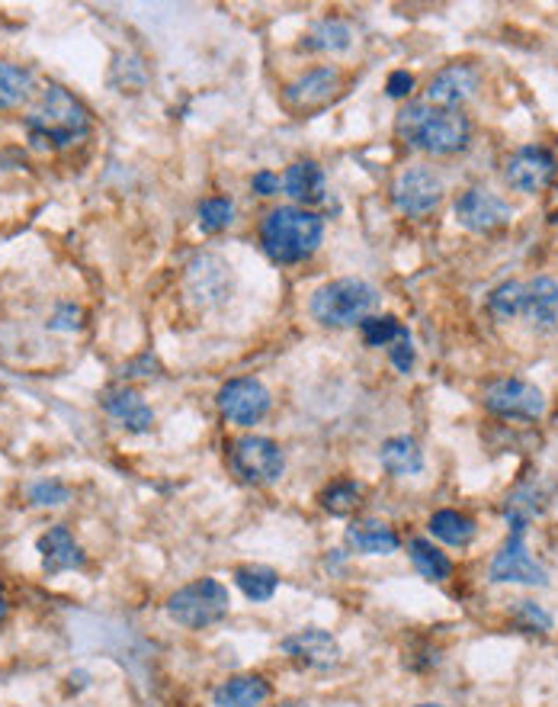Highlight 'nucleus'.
Segmentation results:
<instances>
[{
    "mask_svg": "<svg viewBox=\"0 0 558 707\" xmlns=\"http://www.w3.org/2000/svg\"><path fill=\"white\" fill-rule=\"evenodd\" d=\"M399 139L417 152H427L436 158L459 155L472 139V123L459 110H443L431 103H411L395 120Z\"/></svg>",
    "mask_w": 558,
    "mask_h": 707,
    "instance_id": "obj_1",
    "label": "nucleus"
},
{
    "mask_svg": "<svg viewBox=\"0 0 558 707\" xmlns=\"http://www.w3.org/2000/svg\"><path fill=\"white\" fill-rule=\"evenodd\" d=\"M87 132H91L87 106L59 84L45 88L27 116V135L35 148H68L81 142Z\"/></svg>",
    "mask_w": 558,
    "mask_h": 707,
    "instance_id": "obj_2",
    "label": "nucleus"
},
{
    "mask_svg": "<svg viewBox=\"0 0 558 707\" xmlns=\"http://www.w3.org/2000/svg\"><path fill=\"white\" fill-rule=\"evenodd\" d=\"M324 238V223L299 206H279L270 209L260 223V245L270 260L277 264H302L318 252Z\"/></svg>",
    "mask_w": 558,
    "mask_h": 707,
    "instance_id": "obj_3",
    "label": "nucleus"
},
{
    "mask_svg": "<svg viewBox=\"0 0 558 707\" xmlns=\"http://www.w3.org/2000/svg\"><path fill=\"white\" fill-rule=\"evenodd\" d=\"M375 303H379V293L372 284L356 280V277H343V280L324 284L311 296V316L328 328H350L366 319Z\"/></svg>",
    "mask_w": 558,
    "mask_h": 707,
    "instance_id": "obj_4",
    "label": "nucleus"
},
{
    "mask_svg": "<svg viewBox=\"0 0 558 707\" xmlns=\"http://www.w3.org/2000/svg\"><path fill=\"white\" fill-rule=\"evenodd\" d=\"M228 608H231V595L218 578H196L167 598V614L186 631L213 627L228 617Z\"/></svg>",
    "mask_w": 558,
    "mask_h": 707,
    "instance_id": "obj_5",
    "label": "nucleus"
},
{
    "mask_svg": "<svg viewBox=\"0 0 558 707\" xmlns=\"http://www.w3.org/2000/svg\"><path fill=\"white\" fill-rule=\"evenodd\" d=\"M231 467L245 482L270 485L282 477L286 457H282V448L277 441L260 438V434H245L231 444Z\"/></svg>",
    "mask_w": 558,
    "mask_h": 707,
    "instance_id": "obj_6",
    "label": "nucleus"
},
{
    "mask_svg": "<svg viewBox=\"0 0 558 707\" xmlns=\"http://www.w3.org/2000/svg\"><path fill=\"white\" fill-rule=\"evenodd\" d=\"M482 402H485V409H488L492 416L500 418L536 421V418L546 416V396H542L533 383L517 380V377H504V380H495V383L485 386Z\"/></svg>",
    "mask_w": 558,
    "mask_h": 707,
    "instance_id": "obj_7",
    "label": "nucleus"
},
{
    "mask_svg": "<svg viewBox=\"0 0 558 707\" xmlns=\"http://www.w3.org/2000/svg\"><path fill=\"white\" fill-rule=\"evenodd\" d=\"M218 412L231 424L250 428V424L264 421L270 412V389L254 377L228 380L218 389Z\"/></svg>",
    "mask_w": 558,
    "mask_h": 707,
    "instance_id": "obj_8",
    "label": "nucleus"
},
{
    "mask_svg": "<svg viewBox=\"0 0 558 707\" xmlns=\"http://www.w3.org/2000/svg\"><path fill=\"white\" fill-rule=\"evenodd\" d=\"M443 199V181L431 167H404L392 184V203L404 216H427Z\"/></svg>",
    "mask_w": 558,
    "mask_h": 707,
    "instance_id": "obj_9",
    "label": "nucleus"
},
{
    "mask_svg": "<svg viewBox=\"0 0 558 707\" xmlns=\"http://www.w3.org/2000/svg\"><path fill=\"white\" fill-rule=\"evenodd\" d=\"M558 161L542 145H524L504 164V181L520 193L546 191L556 181Z\"/></svg>",
    "mask_w": 558,
    "mask_h": 707,
    "instance_id": "obj_10",
    "label": "nucleus"
},
{
    "mask_svg": "<svg viewBox=\"0 0 558 707\" xmlns=\"http://www.w3.org/2000/svg\"><path fill=\"white\" fill-rule=\"evenodd\" d=\"M186 293L199 306H221L231 296V267L218 255H199L186 267Z\"/></svg>",
    "mask_w": 558,
    "mask_h": 707,
    "instance_id": "obj_11",
    "label": "nucleus"
},
{
    "mask_svg": "<svg viewBox=\"0 0 558 707\" xmlns=\"http://www.w3.org/2000/svg\"><path fill=\"white\" fill-rule=\"evenodd\" d=\"M524 531L527 527H510L507 544L500 546V553L492 563V578L495 582H524V585H549V573L529 556L524 544Z\"/></svg>",
    "mask_w": 558,
    "mask_h": 707,
    "instance_id": "obj_12",
    "label": "nucleus"
},
{
    "mask_svg": "<svg viewBox=\"0 0 558 707\" xmlns=\"http://www.w3.org/2000/svg\"><path fill=\"white\" fill-rule=\"evenodd\" d=\"M510 206L485 187H472L456 199V219L468 232H495L500 225L510 223Z\"/></svg>",
    "mask_w": 558,
    "mask_h": 707,
    "instance_id": "obj_13",
    "label": "nucleus"
},
{
    "mask_svg": "<svg viewBox=\"0 0 558 707\" xmlns=\"http://www.w3.org/2000/svg\"><path fill=\"white\" fill-rule=\"evenodd\" d=\"M279 646H282L286 656H292V659H296L299 666H306V669H331V666H338V659H341V646H338V641H334L328 631H318V627H306V631L286 637Z\"/></svg>",
    "mask_w": 558,
    "mask_h": 707,
    "instance_id": "obj_14",
    "label": "nucleus"
},
{
    "mask_svg": "<svg viewBox=\"0 0 558 707\" xmlns=\"http://www.w3.org/2000/svg\"><path fill=\"white\" fill-rule=\"evenodd\" d=\"M475 91H478V71L468 64H450L436 71L434 81L427 84V103L443 110H459Z\"/></svg>",
    "mask_w": 558,
    "mask_h": 707,
    "instance_id": "obj_15",
    "label": "nucleus"
},
{
    "mask_svg": "<svg viewBox=\"0 0 558 707\" xmlns=\"http://www.w3.org/2000/svg\"><path fill=\"white\" fill-rule=\"evenodd\" d=\"M39 553H42V570L49 576H59V573H68V570H81L87 563L81 544L74 541V534L64 527V524H55L49 527L42 537H39Z\"/></svg>",
    "mask_w": 558,
    "mask_h": 707,
    "instance_id": "obj_16",
    "label": "nucleus"
},
{
    "mask_svg": "<svg viewBox=\"0 0 558 707\" xmlns=\"http://www.w3.org/2000/svg\"><path fill=\"white\" fill-rule=\"evenodd\" d=\"M100 402H103V409L116 418L125 431H132V434H145V431H152V424H155V412L148 409V402H145L135 389H128V386H113V389H106Z\"/></svg>",
    "mask_w": 558,
    "mask_h": 707,
    "instance_id": "obj_17",
    "label": "nucleus"
},
{
    "mask_svg": "<svg viewBox=\"0 0 558 707\" xmlns=\"http://www.w3.org/2000/svg\"><path fill=\"white\" fill-rule=\"evenodd\" d=\"M338 88H341V71L338 68H314L309 74L296 78L282 96L296 110H311V106L328 103L331 96L338 94Z\"/></svg>",
    "mask_w": 558,
    "mask_h": 707,
    "instance_id": "obj_18",
    "label": "nucleus"
},
{
    "mask_svg": "<svg viewBox=\"0 0 558 707\" xmlns=\"http://www.w3.org/2000/svg\"><path fill=\"white\" fill-rule=\"evenodd\" d=\"M524 316L536 331H556L558 328V280L536 277L524 284Z\"/></svg>",
    "mask_w": 558,
    "mask_h": 707,
    "instance_id": "obj_19",
    "label": "nucleus"
},
{
    "mask_svg": "<svg viewBox=\"0 0 558 707\" xmlns=\"http://www.w3.org/2000/svg\"><path fill=\"white\" fill-rule=\"evenodd\" d=\"M347 544L353 546L356 553L389 556V553H395L402 546V541H399V534L389 524H382L375 518H363V521H353L347 527Z\"/></svg>",
    "mask_w": 558,
    "mask_h": 707,
    "instance_id": "obj_20",
    "label": "nucleus"
},
{
    "mask_svg": "<svg viewBox=\"0 0 558 707\" xmlns=\"http://www.w3.org/2000/svg\"><path fill=\"white\" fill-rule=\"evenodd\" d=\"M216 707H260L270 698V682L260 675H235L216 688Z\"/></svg>",
    "mask_w": 558,
    "mask_h": 707,
    "instance_id": "obj_21",
    "label": "nucleus"
},
{
    "mask_svg": "<svg viewBox=\"0 0 558 707\" xmlns=\"http://www.w3.org/2000/svg\"><path fill=\"white\" fill-rule=\"evenodd\" d=\"M379 463L392 473V477H414L424 470V453L417 448L414 438L407 434H399V438H389L382 450H379Z\"/></svg>",
    "mask_w": 558,
    "mask_h": 707,
    "instance_id": "obj_22",
    "label": "nucleus"
},
{
    "mask_svg": "<svg viewBox=\"0 0 558 707\" xmlns=\"http://www.w3.org/2000/svg\"><path fill=\"white\" fill-rule=\"evenodd\" d=\"M282 191L299 203H321L324 199V171L314 161H299L286 171Z\"/></svg>",
    "mask_w": 558,
    "mask_h": 707,
    "instance_id": "obj_23",
    "label": "nucleus"
},
{
    "mask_svg": "<svg viewBox=\"0 0 558 707\" xmlns=\"http://www.w3.org/2000/svg\"><path fill=\"white\" fill-rule=\"evenodd\" d=\"M32 78L30 68L13 62H0V110H13L20 103H27L32 94Z\"/></svg>",
    "mask_w": 558,
    "mask_h": 707,
    "instance_id": "obj_24",
    "label": "nucleus"
},
{
    "mask_svg": "<svg viewBox=\"0 0 558 707\" xmlns=\"http://www.w3.org/2000/svg\"><path fill=\"white\" fill-rule=\"evenodd\" d=\"M407 553H411L414 570H417L424 578H431V582H443V578L453 576V563H450V556H446L443 550H436L431 541L414 537V541L407 544Z\"/></svg>",
    "mask_w": 558,
    "mask_h": 707,
    "instance_id": "obj_25",
    "label": "nucleus"
},
{
    "mask_svg": "<svg viewBox=\"0 0 558 707\" xmlns=\"http://www.w3.org/2000/svg\"><path fill=\"white\" fill-rule=\"evenodd\" d=\"M431 534L450 546H468L475 541V521L453 509H443L431 518Z\"/></svg>",
    "mask_w": 558,
    "mask_h": 707,
    "instance_id": "obj_26",
    "label": "nucleus"
},
{
    "mask_svg": "<svg viewBox=\"0 0 558 707\" xmlns=\"http://www.w3.org/2000/svg\"><path fill=\"white\" fill-rule=\"evenodd\" d=\"M350 39H353V32L343 20H321L302 39V49H309V52H343V49H350Z\"/></svg>",
    "mask_w": 558,
    "mask_h": 707,
    "instance_id": "obj_27",
    "label": "nucleus"
},
{
    "mask_svg": "<svg viewBox=\"0 0 558 707\" xmlns=\"http://www.w3.org/2000/svg\"><path fill=\"white\" fill-rule=\"evenodd\" d=\"M235 582H238V588L248 595L250 602H270V598L277 595L279 576L270 566L250 563V566H238V570H235Z\"/></svg>",
    "mask_w": 558,
    "mask_h": 707,
    "instance_id": "obj_28",
    "label": "nucleus"
},
{
    "mask_svg": "<svg viewBox=\"0 0 558 707\" xmlns=\"http://www.w3.org/2000/svg\"><path fill=\"white\" fill-rule=\"evenodd\" d=\"M524 284H517V280H504L500 287L492 289V296H488V312H492V319L497 321H514L520 312H524Z\"/></svg>",
    "mask_w": 558,
    "mask_h": 707,
    "instance_id": "obj_29",
    "label": "nucleus"
},
{
    "mask_svg": "<svg viewBox=\"0 0 558 707\" xmlns=\"http://www.w3.org/2000/svg\"><path fill=\"white\" fill-rule=\"evenodd\" d=\"M360 482L353 480H338L331 482L324 492H321V509L328 514H334V518H343V514H350L356 505H360Z\"/></svg>",
    "mask_w": 558,
    "mask_h": 707,
    "instance_id": "obj_30",
    "label": "nucleus"
},
{
    "mask_svg": "<svg viewBox=\"0 0 558 707\" xmlns=\"http://www.w3.org/2000/svg\"><path fill=\"white\" fill-rule=\"evenodd\" d=\"M360 331H363V341L370 348H389V345H395L402 338H411L407 328L395 316H382V319H370L366 316V319L360 321Z\"/></svg>",
    "mask_w": 558,
    "mask_h": 707,
    "instance_id": "obj_31",
    "label": "nucleus"
},
{
    "mask_svg": "<svg viewBox=\"0 0 558 707\" xmlns=\"http://www.w3.org/2000/svg\"><path fill=\"white\" fill-rule=\"evenodd\" d=\"M196 216H199V228H203V232L216 235V232L231 225V219H235V206H231V199H225V196H209V199L199 203Z\"/></svg>",
    "mask_w": 558,
    "mask_h": 707,
    "instance_id": "obj_32",
    "label": "nucleus"
},
{
    "mask_svg": "<svg viewBox=\"0 0 558 707\" xmlns=\"http://www.w3.org/2000/svg\"><path fill=\"white\" fill-rule=\"evenodd\" d=\"M68 495H71V489L64 485V482H35L30 489V499L32 505H42V509H49V505H64L68 502Z\"/></svg>",
    "mask_w": 558,
    "mask_h": 707,
    "instance_id": "obj_33",
    "label": "nucleus"
},
{
    "mask_svg": "<svg viewBox=\"0 0 558 707\" xmlns=\"http://www.w3.org/2000/svg\"><path fill=\"white\" fill-rule=\"evenodd\" d=\"M517 621L524 627H529V631H549L552 627V617L539 608V605H533V602H520L517 605Z\"/></svg>",
    "mask_w": 558,
    "mask_h": 707,
    "instance_id": "obj_34",
    "label": "nucleus"
},
{
    "mask_svg": "<svg viewBox=\"0 0 558 707\" xmlns=\"http://www.w3.org/2000/svg\"><path fill=\"white\" fill-rule=\"evenodd\" d=\"M389 354H392V363H395L402 373H407V370L414 367V348H411V338L395 341V348H389Z\"/></svg>",
    "mask_w": 558,
    "mask_h": 707,
    "instance_id": "obj_35",
    "label": "nucleus"
},
{
    "mask_svg": "<svg viewBox=\"0 0 558 707\" xmlns=\"http://www.w3.org/2000/svg\"><path fill=\"white\" fill-rule=\"evenodd\" d=\"M411 88H414V78H411L407 71H395V74H389V84H385L389 96L402 100V96L411 94Z\"/></svg>",
    "mask_w": 558,
    "mask_h": 707,
    "instance_id": "obj_36",
    "label": "nucleus"
},
{
    "mask_svg": "<svg viewBox=\"0 0 558 707\" xmlns=\"http://www.w3.org/2000/svg\"><path fill=\"white\" fill-rule=\"evenodd\" d=\"M250 187H254V193H260V196H273V193H279V177L270 174V171H260V174H254Z\"/></svg>",
    "mask_w": 558,
    "mask_h": 707,
    "instance_id": "obj_37",
    "label": "nucleus"
},
{
    "mask_svg": "<svg viewBox=\"0 0 558 707\" xmlns=\"http://www.w3.org/2000/svg\"><path fill=\"white\" fill-rule=\"evenodd\" d=\"M78 319H81V309H78V306H62V312L49 321V325H52V328H64V331H71V328H78V325H81Z\"/></svg>",
    "mask_w": 558,
    "mask_h": 707,
    "instance_id": "obj_38",
    "label": "nucleus"
},
{
    "mask_svg": "<svg viewBox=\"0 0 558 707\" xmlns=\"http://www.w3.org/2000/svg\"><path fill=\"white\" fill-rule=\"evenodd\" d=\"M7 608H10V605H7V592H3V585H0V621L7 617Z\"/></svg>",
    "mask_w": 558,
    "mask_h": 707,
    "instance_id": "obj_39",
    "label": "nucleus"
},
{
    "mask_svg": "<svg viewBox=\"0 0 558 707\" xmlns=\"http://www.w3.org/2000/svg\"><path fill=\"white\" fill-rule=\"evenodd\" d=\"M277 707H306V705H296V701H286V705H277Z\"/></svg>",
    "mask_w": 558,
    "mask_h": 707,
    "instance_id": "obj_40",
    "label": "nucleus"
},
{
    "mask_svg": "<svg viewBox=\"0 0 558 707\" xmlns=\"http://www.w3.org/2000/svg\"><path fill=\"white\" fill-rule=\"evenodd\" d=\"M417 707H443V705H417Z\"/></svg>",
    "mask_w": 558,
    "mask_h": 707,
    "instance_id": "obj_41",
    "label": "nucleus"
}]
</instances>
